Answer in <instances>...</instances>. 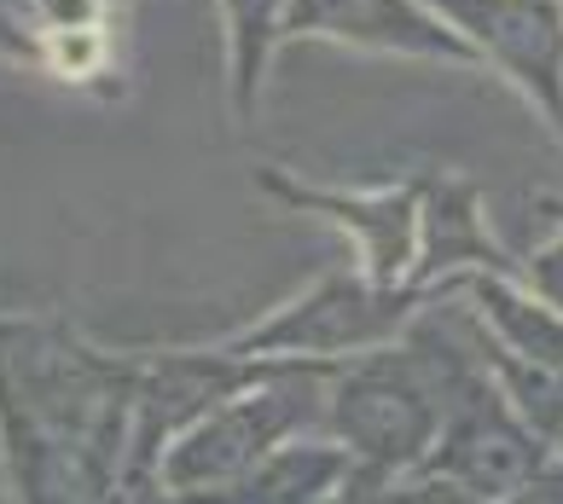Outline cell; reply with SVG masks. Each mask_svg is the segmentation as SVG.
I'll use <instances>...</instances> for the list:
<instances>
[{"instance_id": "ac0fdd59", "label": "cell", "mask_w": 563, "mask_h": 504, "mask_svg": "<svg viewBox=\"0 0 563 504\" xmlns=\"http://www.w3.org/2000/svg\"><path fill=\"white\" fill-rule=\"evenodd\" d=\"M558 452H563V440H558Z\"/></svg>"}, {"instance_id": "7c38bea8", "label": "cell", "mask_w": 563, "mask_h": 504, "mask_svg": "<svg viewBox=\"0 0 563 504\" xmlns=\"http://www.w3.org/2000/svg\"><path fill=\"white\" fill-rule=\"evenodd\" d=\"M511 279L523 284L540 307H552L563 320V221H552L523 256H511Z\"/></svg>"}, {"instance_id": "ba28073f", "label": "cell", "mask_w": 563, "mask_h": 504, "mask_svg": "<svg viewBox=\"0 0 563 504\" xmlns=\"http://www.w3.org/2000/svg\"><path fill=\"white\" fill-rule=\"evenodd\" d=\"M511 272V249L494 238L483 186L459 168H419V256H412V290L448 296L465 279Z\"/></svg>"}, {"instance_id": "d6986e66", "label": "cell", "mask_w": 563, "mask_h": 504, "mask_svg": "<svg viewBox=\"0 0 563 504\" xmlns=\"http://www.w3.org/2000/svg\"><path fill=\"white\" fill-rule=\"evenodd\" d=\"M558 7H563V0H558Z\"/></svg>"}, {"instance_id": "6da1fadb", "label": "cell", "mask_w": 563, "mask_h": 504, "mask_svg": "<svg viewBox=\"0 0 563 504\" xmlns=\"http://www.w3.org/2000/svg\"><path fill=\"white\" fill-rule=\"evenodd\" d=\"M430 302H435L430 290H412V284L395 290V284H372L361 267H325L297 296L267 307L262 320L227 331L216 348L239 354V360L338 371L343 360H361L372 348L401 343Z\"/></svg>"}, {"instance_id": "5bb4252c", "label": "cell", "mask_w": 563, "mask_h": 504, "mask_svg": "<svg viewBox=\"0 0 563 504\" xmlns=\"http://www.w3.org/2000/svg\"><path fill=\"white\" fill-rule=\"evenodd\" d=\"M506 504H563V452H558V464L547 470V475H534L517 499H506Z\"/></svg>"}, {"instance_id": "3957f363", "label": "cell", "mask_w": 563, "mask_h": 504, "mask_svg": "<svg viewBox=\"0 0 563 504\" xmlns=\"http://www.w3.org/2000/svg\"><path fill=\"white\" fill-rule=\"evenodd\" d=\"M465 331H471V320H465ZM552 464H558V447L540 440L523 417L511 412V401L494 389L483 354H476V336H471L465 366H459L453 383H448V417H442V429H435V447L419 470L448 475L488 504H506V499L523 493L534 475H547Z\"/></svg>"}, {"instance_id": "277c9868", "label": "cell", "mask_w": 563, "mask_h": 504, "mask_svg": "<svg viewBox=\"0 0 563 504\" xmlns=\"http://www.w3.org/2000/svg\"><path fill=\"white\" fill-rule=\"evenodd\" d=\"M140 360V383H134V429H129V493L145 504L157 499V464L175 440L227 406L233 394L279 377L285 366L274 360H239L216 343L203 348H134Z\"/></svg>"}, {"instance_id": "8fae6325", "label": "cell", "mask_w": 563, "mask_h": 504, "mask_svg": "<svg viewBox=\"0 0 563 504\" xmlns=\"http://www.w3.org/2000/svg\"><path fill=\"white\" fill-rule=\"evenodd\" d=\"M221 12V70H227V111L244 128L262 111L267 70L285 47L290 0H216Z\"/></svg>"}, {"instance_id": "e0dca14e", "label": "cell", "mask_w": 563, "mask_h": 504, "mask_svg": "<svg viewBox=\"0 0 563 504\" xmlns=\"http://www.w3.org/2000/svg\"><path fill=\"white\" fill-rule=\"evenodd\" d=\"M152 504H169V499H152Z\"/></svg>"}, {"instance_id": "30bf717a", "label": "cell", "mask_w": 563, "mask_h": 504, "mask_svg": "<svg viewBox=\"0 0 563 504\" xmlns=\"http://www.w3.org/2000/svg\"><path fill=\"white\" fill-rule=\"evenodd\" d=\"M349 481H354L349 458L325 435H302L274 458H262L256 470H244L239 481H227V488L169 499V504H331Z\"/></svg>"}, {"instance_id": "9a60e30c", "label": "cell", "mask_w": 563, "mask_h": 504, "mask_svg": "<svg viewBox=\"0 0 563 504\" xmlns=\"http://www.w3.org/2000/svg\"><path fill=\"white\" fill-rule=\"evenodd\" d=\"M372 493H378V488H366V481H349V488L331 499V504H372Z\"/></svg>"}, {"instance_id": "7a4b0ae2", "label": "cell", "mask_w": 563, "mask_h": 504, "mask_svg": "<svg viewBox=\"0 0 563 504\" xmlns=\"http://www.w3.org/2000/svg\"><path fill=\"white\" fill-rule=\"evenodd\" d=\"M325 377L314 366H285L279 377L233 394L210 417H198L157 464V499H192L216 493L227 481H239L244 470H256L262 458H274L279 447L302 435H320L325 412Z\"/></svg>"}, {"instance_id": "5b68a950", "label": "cell", "mask_w": 563, "mask_h": 504, "mask_svg": "<svg viewBox=\"0 0 563 504\" xmlns=\"http://www.w3.org/2000/svg\"><path fill=\"white\" fill-rule=\"evenodd\" d=\"M256 192L267 203L290 209L302 221H320L343 233L354 261L372 284H412V256H419V168L389 186H331L308 180L297 168L256 163Z\"/></svg>"}, {"instance_id": "8992f818", "label": "cell", "mask_w": 563, "mask_h": 504, "mask_svg": "<svg viewBox=\"0 0 563 504\" xmlns=\"http://www.w3.org/2000/svg\"><path fill=\"white\" fill-rule=\"evenodd\" d=\"M563 145V7L558 0H424Z\"/></svg>"}, {"instance_id": "52a82bcc", "label": "cell", "mask_w": 563, "mask_h": 504, "mask_svg": "<svg viewBox=\"0 0 563 504\" xmlns=\"http://www.w3.org/2000/svg\"><path fill=\"white\" fill-rule=\"evenodd\" d=\"M297 41L476 70V58L459 47V35L424 7V0H290L285 47H297Z\"/></svg>"}, {"instance_id": "9c48e42d", "label": "cell", "mask_w": 563, "mask_h": 504, "mask_svg": "<svg viewBox=\"0 0 563 504\" xmlns=\"http://www.w3.org/2000/svg\"><path fill=\"white\" fill-rule=\"evenodd\" d=\"M459 307L471 313L476 336L506 354V360H523V366H547L563 371V320L552 307H540L511 272H483V279H465L453 290Z\"/></svg>"}, {"instance_id": "2e32d148", "label": "cell", "mask_w": 563, "mask_h": 504, "mask_svg": "<svg viewBox=\"0 0 563 504\" xmlns=\"http://www.w3.org/2000/svg\"><path fill=\"white\" fill-rule=\"evenodd\" d=\"M534 209H540V215H547V221H563V198H540Z\"/></svg>"}, {"instance_id": "4fadbf2b", "label": "cell", "mask_w": 563, "mask_h": 504, "mask_svg": "<svg viewBox=\"0 0 563 504\" xmlns=\"http://www.w3.org/2000/svg\"><path fill=\"white\" fill-rule=\"evenodd\" d=\"M372 504H488V499L465 493V488H459V481H448V475L412 470V475H401V481H389V488L372 493Z\"/></svg>"}]
</instances>
